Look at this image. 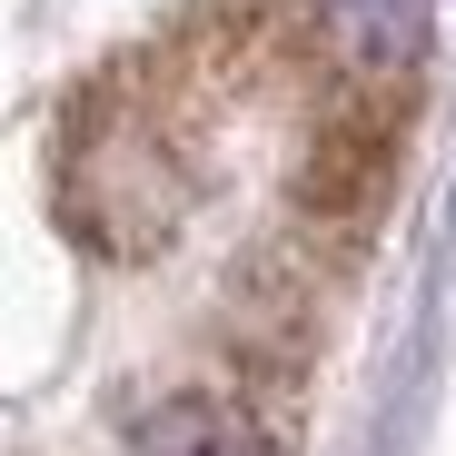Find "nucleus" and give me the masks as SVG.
<instances>
[{
	"label": "nucleus",
	"mask_w": 456,
	"mask_h": 456,
	"mask_svg": "<svg viewBox=\"0 0 456 456\" xmlns=\"http://www.w3.org/2000/svg\"><path fill=\"white\" fill-rule=\"evenodd\" d=\"M119 456H278L268 427L239 407V397H218V387H179L159 407H139L129 417V446Z\"/></svg>",
	"instance_id": "1"
},
{
	"label": "nucleus",
	"mask_w": 456,
	"mask_h": 456,
	"mask_svg": "<svg viewBox=\"0 0 456 456\" xmlns=\"http://www.w3.org/2000/svg\"><path fill=\"white\" fill-rule=\"evenodd\" d=\"M318 20L338 30V50H347V60H367V69H397V60H417L427 0H318Z\"/></svg>",
	"instance_id": "2"
},
{
	"label": "nucleus",
	"mask_w": 456,
	"mask_h": 456,
	"mask_svg": "<svg viewBox=\"0 0 456 456\" xmlns=\"http://www.w3.org/2000/svg\"><path fill=\"white\" fill-rule=\"evenodd\" d=\"M377 169H387V129L377 119H347L318 139V159H308V208H357L377 189Z\"/></svg>",
	"instance_id": "3"
}]
</instances>
